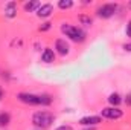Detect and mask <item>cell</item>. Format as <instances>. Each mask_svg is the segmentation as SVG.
Instances as JSON below:
<instances>
[{"mask_svg": "<svg viewBox=\"0 0 131 130\" xmlns=\"http://www.w3.org/2000/svg\"><path fill=\"white\" fill-rule=\"evenodd\" d=\"M17 99L23 104H28V106H50L53 101V98L49 94L37 95V94H29V92H20L17 95Z\"/></svg>", "mask_w": 131, "mask_h": 130, "instance_id": "1", "label": "cell"}, {"mask_svg": "<svg viewBox=\"0 0 131 130\" xmlns=\"http://www.w3.org/2000/svg\"><path fill=\"white\" fill-rule=\"evenodd\" d=\"M55 121V115L47 110H38L32 115V124L40 130L49 129Z\"/></svg>", "mask_w": 131, "mask_h": 130, "instance_id": "2", "label": "cell"}, {"mask_svg": "<svg viewBox=\"0 0 131 130\" xmlns=\"http://www.w3.org/2000/svg\"><path fill=\"white\" fill-rule=\"evenodd\" d=\"M61 32L64 34L69 40H72V41H75V43H82V41H85V38H87V34H85V31H84L82 28L73 26V25H70V23H63V25H61Z\"/></svg>", "mask_w": 131, "mask_h": 130, "instance_id": "3", "label": "cell"}, {"mask_svg": "<svg viewBox=\"0 0 131 130\" xmlns=\"http://www.w3.org/2000/svg\"><path fill=\"white\" fill-rule=\"evenodd\" d=\"M119 9L117 3H102L96 8V15L99 18H111Z\"/></svg>", "mask_w": 131, "mask_h": 130, "instance_id": "4", "label": "cell"}, {"mask_svg": "<svg viewBox=\"0 0 131 130\" xmlns=\"http://www.w3.org/2000/svg\"><path fill=\"white\" fill-rule=\"evenodd\" d=\"M101 118H105V119H119L124 116V110H121L119 107H104L101 110Z\"/></svg>", "mask_w": 131, "mask_h": 130, "instance_id": "5", "label": "cell"}, {"mask_svg": "<svg viewBox=\"0 0 131 130\" xmlns=\"http://www.w3.org/2000/svg\"><path fill=\"white\" fill-rule=\"evenodd\" d=\"M55 54L66 57L70 54V44L66 41V38H57L55 40Z\"/></svg>", "mask_w": 131, "mask_h": 130, "instance_id": "6", "label": "cell"}, {"mask_svg": "<svg viewBox=\"0 0 131 130\" xmlns=\"http://www.w3.org/2000/svg\"><path fill=\"white\" fill-rule=\"evenodd\" d=\"M101 123H102V118H101V116H98V115H89V116L81 118L78 124H81V126H84V127H96Z\"/></svg>", "mask_w": 131, "mask_h": 130, "instance_id": "7", "label": "cell"}, {"mask_svg": "<svg viewBox=\"0 0 131 130\" xmlns=\"http://www.w3.org/2000/svg\"><path fill=\"white\" fill-rule=\"evenodd\" d=\"M53 14V5L52 3H43L38 9H37V15L40 18H47Z\"/></svg>", "mask_w": 131, "mask_h": 130, "instance_id": "8", "label": "cell"}, {"mask_svg": "<svg viewBox=\"0 0 131 130\" xmlns=\"http://www.w3.org/2000/svg\"><path fill=\"white\" fill-rule=\"evenodd\" d=\"M41 61L46 64H50L55 61V51L52 48H44L43 54H41Z\"/></svg>", "mask_w": 131, "mask_h": 130, "instance_id": "9", "label": "cell"}, {"mask_svg": "<svg viewBox=\"0 0 131 130\" xmlns=\"http://www.w3.org/2000/svg\"><path fill=\"white\" fill-rule=\"evenodd\" d=\"M3 12H5V17L14 18V17L17 15V3H15V2H8V3L5 5Z\"/></svg>", "mask_w": 131, "mask_h": 130, "instance_id": "10", "label": "cell"}, {"mask_svg": "<svg viewBox=\"0 0 131 130\" xmlns=\"http://www.w3.org/2000/svg\"><path fill=\"white\" fill-rule=\"evenodd\" d=\"M122 101H124V99H122V97H121L117 92H113V94H110V97H108V103H110L111 107H119V104H121Z\"/></svg>", "mask_w": 131, "mask_h": 130, "instance_id": "11", "label": "cell"}, {"mask_svg": "<svg viewBox=\"0 0 131 130\" xmlns=\"http://www.w3.org/2000/svg\"><path fill=\"white\" fill-rule=\"evenodd\" d=\"M40 6H41L40 2H26V3L23 5V8H25L26 12H37V9H38Z\"/></svg>", "mask_w": 131, "mask_h": 130, "instance_id": "12", "label": "cell"}, {"mask_svg": "<svg viewBox=\"0 0 131 130\" xmlns=\"http://www.w3.org/2000/svg\"><path fill=\"white\" fill-rule=\"evenodd\" d=\"M78 22L84 26H92L93 25V18L89 15V14H79L78 15Z\"/></svg>", "mask_w": 131, "mask_h": 130, "instance_id": "13", "label": "cell"}, {"mask_svg": "<svg viewBox=\"0 0 131 130\" xmlns=\"http://www.w3.org/2000/svg\"><path fill=\"white\" fill-rule=\"evenodd\" d=\"M11 123V115L8 112H2L0 113V127H6Z\"/></svg>", "mask_w": 131, "mask_h": 130, "instance_id": "14", "label": "cell"}, {"mask_svg": "<svg viewBox=\"0 0 131 130\" xmlns=\"http://www.w3.org/2000/svg\"><path fill=\"white\" fill-rule=\"evenodd\" d=\"M73 6V2L72 0H60L58 2V8L60 9H70Z\"/></svg>", "mask_w": 131, "mask_h": 130, "instance_id": "15", "label": "cell"}, {"mask_svg": "<svg viewBox=\"0 0 131 130\" xmlns=\"http://www.w3.org/2000/svg\"><path fill=\"white\" fill-rule=\"evenodd\" d=\"M50 26H52V23H50V22H46V23H43V26H40L38 29H40L41 32H44V31H49Z\"/></svg>", "mask_w": 131, "mask_h": 130, "instance_id": "16", "label": "cell"}, {"mask_svg": "<svg viewBox=\"0 0 131 130\" xmlns=\"http://www.w3.org/2000/svg\"><path fill=\"white\" fill-rule=\"evenodd\" d=\"M55 130H73V127L69 126V124H63V126H58Z\"/></svg>", "mask_w": 131, "mask_h": 130, "instance_id": "17", "label": "cell"}, {"mask_svg": "<svg viewBox=\"0 0 131 130\" xmlns=\"http://www.w3.org/2000/svg\"><path fill=\"white\" fill-rule=\"evenodd\" d=\"M127 35H128V37L131 38V20L128 22V23H127Z\"/></svg>", "mask_w": 131, "mask_h": 130, "instance_id": "18", "label": "cell"}, {"mask_svg": "<svg viewBox=\"0 0 131 130\" xmlns=\"http://www.w3.org/2000/svg\"><path fill=\"white\" fill-rule=\"evenodd\" d=\"M124 101H125V104H127V106H131V94H128V95L125 97Z\"/></svg>", "mask_w": 131, "mask_h": 130, "instance_id": "19", "label": "cell"}, {"mask_svg": "<svg viewBox=\"0 0 131 130\" xmlns=\"http://www.w3.org/2000/svg\"><path fill=\"white\" fill-rule=\"evenodd\" d=\"M124 49H125L127 52H131V43H125V44H124Z\"/></svg>", "mask_w": 131, "mask_h": 130, "instance_id": "20", "label": "cell"}, {"mask_svg": "<svg viewBox=\"0 0 131 130\" xmlns=\"http://www.w3.org/2000/svg\"><path fill=\"white\" fill-rule=\"evenodd\" d=\"M2 98H3V89L0 87V99H2Z\"/></svg>", "mask_w": 131, "mask_h": 130, "instance_id": "21", "label": "cell"}, {"mask_svg": "<svg viewBox=\"0 0 131 130\" xmlns=\"http://www.w3.org/2000/svg\"><path fill=\"white\" fill-rule=\"evenodd\" d=\"M84 130H96V129H95V127H85Z\"/></svg>", "mask_w": 131, "mask_h": 130, "instance_id": "22", "label": "cell"}, {"mask_svg": "<svg viewBox=\"0 0 131 130\" xmlns=\"http://www.w3.org/2000/svg\"><path fill=\"white\" fill-rule=\"evenodd\" d=\"M128 6H130V8H131V3H130V5H128Z\"/></svg>", "mask_w": 131, "mask_h": 130, "instance_id": "23", "label": "cell"}]
</instances>
